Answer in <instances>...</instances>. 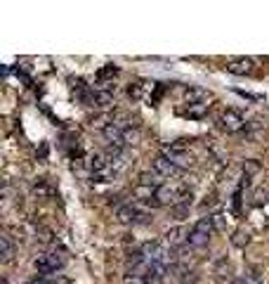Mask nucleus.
Masks as SVG:
<instances>
[{
  "instance_id": "a211bd4d",
  "label": "nucleus",
  "mask_w": 269,
  "mask_h": 284,
  "mask_svg": "<svg viewBox=\"0 0 269 284\" xmlns=\"http://www.w3.org/2000/svg\"><path fill=\"white\" fill-rule=\"evenodd\" d=\"M257 171H260V161L251 159V161H245V164H243V173H245V178H248V175H253V173H257Z\"/></svg>"
},
{
  "instance_id": "9b49d317",
  "label": "nucleus",
  "mask_w": 269,
  "mask_h": 284,
  "mask_svg": "<svg viewBox=\"0 0 269 284\" xmlns=\"http://www.w3.org/2000/svg\"><path fill=\"white\" fill-rule=\"evenodd\" d=\"M248 241H251V230H248V228H239L232 235V244H234V247L243 249V247H248Z\"/></svg>"
},
{
  "instance_id": "ddd939ff",
  "label": "nucleus",
  "mask_w": 269,
  "mask_h": 284,
  "mask_svg": "<svg viewBox=\"0 0 269 284\" xmlns=\"http://www.w3.org/2000/svg\"><path fill=\"white\" fill-rule=\"evenodd\" d=\"M95 105H97L99 109L111 107L114 105V93H109V90H95Z\"/></svg>"
},
{
  "instance_id": "6e6552de",
  "label": "nucleus",
  "mask_w": 269,
  "mask_h": 284,
  "mask_svg": "<svg viewBox=\"0 0 269 284\" xmlns=\"http://www.w3.org/2000/svg\"><path fill=\"white\" fill-rule=\"evenodd\" d=\"M253 69H255V62H253L251 57H239V59H232V62L227 64V71L236 76L253 74Z\"/></svg>"
},
{
  "instance_id": "4468645a",
  "label": "nucleus",
  "mask_w": 269,
  "mask_h": 284,
  "mask_svg": "<svg viewBox=\"0 0 269 284\" xmlns=\"http://www.w3.org/2000/svg\"><path fill=\"white\" fill-rule=\"evenodd\" d=\"M175 272H177V279L182 284H194L196 282V275L191 270H187V268H175Z\"/></svg>"
},
{
  "instance_id": "1a4fd4ad",
  "label": "nucleus",
  "mask_w": 269,
  "mask_h": 284,
  "mask_svg": "<svg viewBox=\"0 0 269 284\" xmlns=\"http://www.w3.org/2000/svg\"><path fill=\"white\" fill-rule=\"evenodd\" d=\"M189 241V230L187 228H170L168 232H165V244L170 249L175 247H182V244H187Z\"/></svg>"
},
{
  "instance_id": "20e7f679",
  "label": "nucleus",
  "mask_w": 269,
  "mask_h": 284,
  "mask_svg": "<svg viewBox=\"0 0 269 284\" xmlns=\"http://www.w3.org/2000/svg\"><path fill=\"white\" fill-rule=\"evenodd\" d=\"M116 218H118V222H123V225H140V222H147L149 216L147 213H142L137 206L125 204V206H118Z\"/></svg>"
},
{
  "instance_id": "6ab92c4d",
  "label": "nucleus",
  "mask_w": 269,
  "mask_h": 284,
  "mask_svg": "<svg viewBox=\"0 0 269 284\" xmlns=\"http://www.w3.org/2000/svg\"><path fill=\"white\" fill-rule=\"evenodd\" d=\"M142 90H144V83H134V86H130L128 88V93H130V97H142Z\"/></svg>"
},
{
  "instance_id": "f03ea898",
  "label": "nucleus",
  "mask_w": 269,
  "mask_h": 284,
  "mask_svg": "<svg viewBox=\"0 0 269 284\" xmlns=\"http://www.w3.org/2000/svg\"><path fill=\"white\" fill-rule=\"evenodd\" d=\"M213 222H210V218H201V220H196V225L189 230V244L191 249H203L208 247L210 241V235H213Z\"/></svg>"
},
{
  "instance_id": "9d476101",
  "label": "nucleus",
  "mask_w": 269,
  "mask_h": 284,
  "mask_svg": "<svg viewBox=\"0 0 269 284\" xmlns=\"http://www.w3.org/2000/svg\"><path fill=\"white\" fill-rule=\"evenodd\" d=\"M210 97L208 90H203V88H189L187 90V95H184V99H187V105L194 107V105H206V99Z\"/></svg>"
},
{
  "instance_id": "0eeeda50",
  "label": "nucleus",
  "mask_w": 269,
  "mask_h": 284,
  "mask_svg": "<svg viewBox=\"0 0 269 284\" xmlns=\"http://www.w3.org/2000/svg\"><path fill=\"white\" fill-rule=\"evenodd\" d=\"M151 171H156V173H159L163 180L165 178H177V175L182 173V171H180L177 166H172V164L165 159V156H156V159H153Z\"/></svg>"
},
{
  "instance_id": "aec40b11",
  "label": "nucleus",
  "mask_w": 269,
  "mask_h": 284,
  "mask_svg": "<svg viewBox=\"0 0 269 284\" xmlns=\"http://www.w3.org/2000/svg\"><path fill=\"white\" fill-rule=\"evenodd\" d=\"M232 284H260L257 279H253V277H239V279H234Z\"/></svg>"
},
{
  "instance_id": "f3484780",
  "label": "nucleus",
  "mask_w": 269,
  "mask_h": 284,
  "mask_svg": "<svg viewBox=\"0 0 269 284\" xmlns=\"http://www.w3.org/2000/svg\"><path fill=\"white\" fill-rule=\"evenodd\" d=\"M206 111H208V105H194V107L187 109V114H189L191 118H198V116H203Z\"/></svg>"
},
{
  "instance_id": "39448f33",
  "label": "nucleus",
  "mask_w": 269,
  "mask_h": 284,
  "mask_svg": "<svg viewBox=\"0 0 269 284\" xmlns=\"http://www.w3.org/2000/svg\"><path fill=\"white\" fill-rule=\"evenodd\" d=\"M61 266H64V258H61L59 253H43V256H38V258L33 260V268H36L40 275L57 272Z\"/></svg>"
},
{
  "instance_id": "dca6fc26",
  "label": "nucleus",
  "mask_w": 269,
  "mask_h": 284,
  "mask_svg": "<svg viewBox=\"0 0 269 284\" xmlns=\"http://www.w3.org/2000/svg\"><path fill=\"white\" fill-rule=\"evenodd\" d=\"M116 74H118V67H116V64H106V67H104V69H102V71L97 74V78H99V80H104V78H114Z\"/></svg>"
},
{
  "instance_id": "f257e3e1",
  "label": "nucleus",
  "mask_w": 269,
  "mask_h": 284,
  "mask_svg": "<svg viewBox=\"0 0 269 284\" xmlns=\"http://www.w3.org/2000/svg\"><path fill=\"white\" fill-rule=\"evenodd\" d=\"M182 142L184 140H180L177 145H165V147L161 149V156H165V159L170 161L172 166H177L180 171H187V168L194 166V156L184 149Z\"/></svg>"
},
{
  "instance_id": "412c9836",
  "label": "nucleus",
  "mask_w": 269,
  "mask_h": 284,
  "mask_svg": "<svg viewBox=\"0 0 269 284\" xmlns=\"http://www.w3.org/2000/svg\"><path fill=\"white\" fill-rule=\"evenodd\" d=\"M29 284H50V282H48V279H43V277H36V279H31Z\"/></svg>"
},
{
  "instance_id": "423d86ee",
  "label": "nucleus",
  "mask_w": 269,
  "mask_h": 284,
  "mask_svg": "<svg viewBox=\"0 0 269 284\" xmlns=\"http://www.w3.org/2000/svg\"><path fill=\"white\" fill-rule=\"evenodd\" d=\"M245 121L241 118L239 111H234V109H227L222 111V116H220V128L227 130V133H239V130H243Z\"/></svg>"
},
{
  "instance_id": "f8f14e48",
  "label": "nucleus",
  "mask_w": 269,
  "mask_h": 284,
  "mask_svg": "<svg viewBox=\"0 0 269 284\" xmlns=\"http://www.w3.org/2000/svg\"><path fill=\"white\" fill-rule=\"evenodd\" d=\"M0 256H3V263H10L14 256V247H12V241H10L7 235L0 237Z\"/></svg>"
},
{
  "instance_id": "7ed1b4c3",
  "label": "nucleus",
  "mask_w": 269,
  "mask_h": 284,
  "mask_svg": "<svg viewBox=\"0 0 269 284\" xmlns=\"http://www.w3.org/2000/svg\"><path fill=\"white\" fill-rule=\"evenodd\" d=\"M177 201H180V190H175L170 185H161V187H156L149 206H175Z\"/></svg>"
},
{
  "instance_id": "2eb2a0df",
  "label": "nucleus",
  "mask_w": 269,
  "mask_h": 284,
  "mask_svg": "<svg viewBox=\"0 0 269 284\" xmlns=\"http://www.w3.org/2000/svg\"><path fill=\"white\" fill-rule=\"evenodd\" d=\"M210 222H213V230H215V232H225V230H227V218L222 216V213H215V216H210Z\"/></svg>"
}]
</instances>
